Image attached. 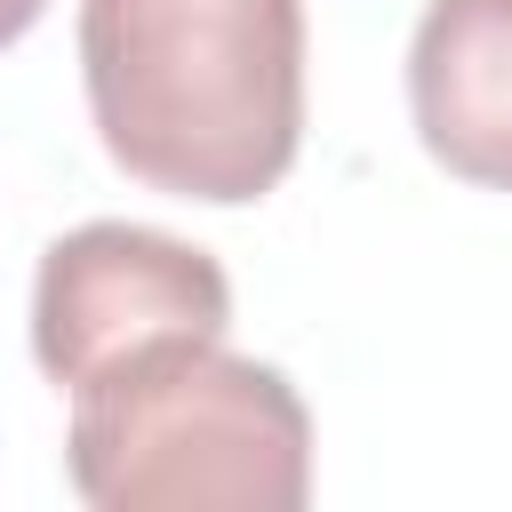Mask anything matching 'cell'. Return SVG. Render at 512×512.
<instances>
[{
  "label": "cell",
  "instance_id": "1",
  "mask_svg": "<svg viewBox=\"0 0 512 512\" xmlns=\"http://www.w3.org/2000/svg\"><path fill=\"white\" fill-rule=\"evenodd\" d=\"M80 80L120 176L264 200L304 144V0H80Z\"/></svg>",
  "mask_w": 512,
  "mask_h": 512
},
{
  "label": "cell",
  "instance_id": "2",
  "mask_svg": "<svg viewBox=\"0 0 512 512\" xmlns=\"http://www.w3.org/2000/svg\"><path fill=\"white\" fill-rule=\"evenodd\" d=\"M64 456L96 512H296L312 496L296 384L224 336H176L88 376Z\"/></svg>",
  "mask_w": 512,
  "mask_h": 512
},
{
  "label": "cell",
  "instance_id": "3",
  "mask_svg": "<svg viewBox=\"0 0 512 512\" xmlns=\"http://www.w3.org/2000/svg\"><path fill=\"white\" fill-rule=\"evenodd\" d=\"M224 328H232L224 264L152 224H80L48 240L32 280V360L64 392L120 368L128 352Z\"/></svg>",
  "mask_w": 512,
  "mask_h": 512
},
{
  "label": "cell",
  "instance_id": "4",
  "mask_svg": "<svg viewBox=\"0 0 512 512\" xmlns=\"http://www.w3.org/2000/svg\"><path fill=\"white\" fill-rule=\"evenodd\" d=\"M408 112L448 176L512 192V0H432L416 16Z\"/></svg>",
  "mask_w": 512,
  "mask_h": 512
},
{
  "label": "cell",
  "instance_id": "5",
  "mask_svg": "<svg viewBox=\"0 0 512 512\" xmlns=\"http://www.w3.org/2000/svg\"><path fill=\"white\" fill-rule=\"evenodd\" d=\"M40 8H48V0H0V48H16V40L40 24Z\"/></svg>",
  "mask_w": 512,
  "mask_h": 512
}]
</instances>
